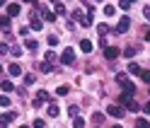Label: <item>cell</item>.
<instances>
[{
  "mask_svg": "<svg viewBox=\"0 0 150 128\" xmlns=\"http://www.w3.org/2000/svg\"><path fill=\"white\" fill-rule=\"evenodd\" d=\"M116 82H119L121 87H124V94H128V97H131V94L136 92V85H133V82H128V77L124 75V72H119V75H116Z\"/></svg>",
  "mask_w": 150,
  "mask_h": 128,
  "instance_id": "obj_1",
  "label": "cell"
},
{
  "mask_svg": "<svg viewBox=\"0 0 150 128\" xmlns=\"http://www.w3.org/2000/svg\"><path fill=\"white\" fill-rule=\"evenodd\" d=\"M119 104L124 106V109H128V111H138V109H140V106H138L128 94H121V97H119Z\"/></svg>",
  "mask_w": 150,
  "mask_h": 128,
  "instance_id": "obj_2",
  "label": "cell"
},
{
  "mask_svg": "<svg viewBox=\"0 0 150 128\" xmlns=\"http://www.w3.org/2000/svg\"><path fill=\"white\" fill-rule=\"evenodd\" d=\"M34 5H36V10L44 15V20H46V22H56V12H53V10H49L44 3H34Z\"/></svg>",
  "mask_w": 150,
  "mask_h": 128,
  "instance_id": "obj_3",
  "label": "cell"
},
{
  "mask_svg": "<svg viewBox=\"0 0 150 128\" xmlns=\"http://www.w3.org/2000/svg\"><path fill=\"white\" fill-rule=\"evenodd\" d=\"M107 111H109V116H116V118H121V116L126 114V109L121 106V104H109V106H107Z\"/></svg>",
  "mask_w": 150,
  "mask_h": 128,
  "instance_id": "obj_4",
  "label": "cell"
},
{
  "mask_svg": "<svg viewBox=\"0 0 150 128\" xmlns=\"http://www.w3.org/2000/svg\"><path fill=\"white\" fill-rule=\"evenodd\" d=\"M61 63H63V65H73V63H75V51L73 49H65L63 56H61Z\"/></svg>",
  "mask_w": 150,
  "mask_h": 128,
  "instance_id": "obj_5",
  "label": "cell"
},
{
  "mask_svg": "<svg viewBox=\"0 0 150 128\" xmlns=\"http://www.w3.org/2000/svg\"><path fill=\"white\" fill-rule=\"evenodd\" d=\"M128 29H131V20H128V17H121L119 24H116V34H126Z\"/></svg>",
  "mask_w": 150,
  "mask_h": 128,
  "instance_id": "obj_6",
  "label": "cell"
},
{
  "mask_svg": "<svg viewBox=\"0 0 150 128\" xmlns=\"http://www.w3.org/2000/svg\"><path fill=\"white\" fill-rule=\"evenodd\" d=\"M46 102H49V92H46V89H39L36 97H34V106H41V104H46Z\"/></svg>",
  "mask_w": 150,
  "mask_h": 128,
  "instance_id": "obj_7",
  "label": "cell"
},
{
  "mask_svg": "<svg viewBox=\"0 0 150 128\" xmlns=\"http://www.w3.org/2000/svg\"><path fill=\"white\" fill-rule=\"evenodd\" d=\"M119 53H121V51H119L116 46H107V49H104V58H107V60H114Z\"/></svg>",
  "mask_w": 150,
  "mask_h": 128,
  "instance_id": "obj_8",
  "label": "cell"
},
{
  "mask_svg": "<svg viewBox=\"0 0 150 128\" xmlns=\"http://www.w3.org/2000/svg\"><path fill=\"white\" fill-rule=\"evenodd\" d=\"M0 29H3L5 34H10V32H12V27H10V17H7V15L0 17Z\"/></svg>",
  "mask_w": 150,
  "mask_h": 128,
  "instance_id": "obj_9",
  "label": "cell"
},
{
  "mask_svg": "<svg viewBox=\"0 0 150 128\" xmlns=\"http://www.w3.org/2000/svg\"><path fill=\"white\" fill-rule=\"evenodd\" d=\"M15 116H17L15 111H7V114H3V116H0V126H3V128H5V126H7V123H10V121H15Z\"/></svg>",
  "mask_w": 150,
  "mask_h": 128,
  "instance_id": "obj_10",
  "label": "cell"
},
{
  "mask_svg": "<svg viewBox=\"0 0 150 128\" xmlns=\"http://www.w3.org/2000/svg\"><path fill=\"white\" fill-rule=\"evenodd\" d=\"M20 10H22V7L17 5V3H10V5H7V17H17Z\"/></svg>",
  "mask_w": 150,
  "mask_h": 128,
  "instance_id": "obj_11",
  "label": "cell"
},
{
  "mask_svg": "<svg viewBox=\"0 0 150 128\" xmlns=\"http://www.w3.org/2000/svg\"><path fill=\"white\" fill-rule=\"evenodd\" d=\"M41 20H39V17H36V15H32V22H29V29H34V32H39L41 29Z\"/></svg>",
  "mask_w": 150,
  "mask_h": 128,
  "instance_id": "obj_12",
  "label": "cell"
},
{
  "mask_svg": "<svg viewBox=\"0 0 150 128\" xmlns=\"http://www.w3.org/2000/svg\"><path fill=\"white\" fill-rule=\"evenodd\" d=\"M24 49L36 51V49H39V41H36V39H24Z\"/></svg>",
  "mask_w": 150,
  "mask_h": 128,
  "instance_id": "obj_13",
  "label": "cell"
},
{
  "mask_svg": "<svg viewBox=\"0 0 150 128\" xmlns=\"http://www.w3.org/2000/svg\"><path fill=\"white\" fill-rule=\"evenodd\" d=\"M80 49H82V51H85V53H90L92 49H95V44H92L90 39H82V41H80Z\"/></svg>",
  "mask_w": 150,
  "mask_h": 128,
  "instance_id": "obj_14",
  "label": "cell"
},
{
  "mask_svg": "<svg viewBox=\"0 0 150 128\" xmlns=\"http://www.w3.org/2000/svg\"><path fill=\"white\" fill-rule=\"evenodd\" d=\"M0 87H3V92H5V94H7V92H12V89H15V85H12L10 80H3V82H0Z\"/></svg>",
  "mask_w": 150,
  "mask_h": 128,
  "instance_id": "obj_15",
  "label": "cell"
},
{
  "mask_svg": "<svg viewBox=\"0 0 150 128\" xmlns=\"http://www.w3.org/2000/svg\"><path fill=\"white\" fill-rule=\"evenodd\" d=\"M7 70H10V75H15V77H17V75H22V68L17 65V63H10V68H7Z\"/></svg>",
  "mask_w": 150,
  "mask_h": 128,
  "instance_id": "obj_16",
  "label": "cell"
},
{
  "mask_svg": "<svg viewBox=\"0 0 150 128\" xmlns=\"http://www.w3.org/2000/svg\"><path fill=\"white\" fill-rule=\"evenodd\" d=\"M136 53H138V46H128V49L124 51V56H126V58L131 60V58H133V56H136Z\"/></svg>",
  "mask_w": 150,
  "mask_h": 128,
  "instance_id": "obj_17",
  "label": "cell"
},
{
  "mask_svg": "<svg viewBox=\"0 0 150 128\" xmlns=\"http://www.w3.org/2000/svg\"><path fill=\"white\" fill-rule=\"evenodd\" d=\"M53 12L56 15H65V5L63 3H53Z\"/></svg>",
  "mask_w": 150,
  "mask_h": 128,
  "instance_id": "obj_18",
  "label": "cell"
},
{
  "mask_svg": "<svg viewBox=\"0 0 150 128\" xmlns=\"http://www.w3.org/2000/svg\"><path fill=\"white\" fill-rule=\"evenodd\" d=\"M128 72H131V75H140V68H138V63H128Z\"/></svg>",
  "mask_w": 150,
  "mask_h": 128,
  "instance_id": "obj_19",
  "label": "cell"
},
{
  "mask_svg": "<svg viewBox=\"0 0 150 128\" xmlns=\"http://www.w3.org/2000/svg\"><path fill=\"white\" fill-rule=\"evenodd\" d=\"M97 32H99V36H107L109 34V24H97Z\"/></svg>",
  "mask_w": 150,
  "mask_h": 128,
  "instance_id": "obj_20",
  "label": "cell"
},
{
  "mask_svg": "<svg viewBox=\"0 0 150 128\" xmlns=\"http://www.w3.org/2000/svg\"><path fill=\"white\" fill-rule=\"evenodd\" d=\"M78 111H80V106H75V104H70V106H68V114H70V118H78Z\"/></svg>",
  "mask_w": 150,
  "mask_h": 128,
  "instance_id": "obj_21",
  "label": "cell"
},
{
  "mask_svg": "<svg viewBox=\"0 0 150 128\" xmlns=\"http://www.w3.org/2000/svg\"><path fill=\"white\" fill-rule=\"evenodd\" d=\"M39 70H41V72H51V70H53V65L44 60V63H39Z\"/></svg>",
  "mask_w": 150,
  "mask_h": 128,
  "instance_id": "obj_22",
  "label": "cell"
},
{
  "mask_svg": "<svg viewBox=\"0 0 150 128\" xmlns=\"http://www.w3.org/2000/svg\"><path fill=\"white\" fill-rule=\"evenodd\" d=\"M58 114H61V109L56 106V104H51V106H49V116H53V118H56Z\"/></svg>",
  "mask_w": 150,
  "mask_h": 128,
  "instance_id": "obj_23",
  "label": "cell"
},
{
  "mask_svg": "<svg viewBox=\"0 0 150 128\" xmlns=\"http://www.w3.org/2000/svg\"><path fill=\"white\" fill-rule=\"evenodd\" d=\"M136 128H150V121H145V118H138V121H136Z\"/></svg>",
  "mask_w": 150,
  "mask_h": 128,
  "instance_id": "obj_24",
  "label": "cell"
},
{
  "mask_svg": "<svg viewBox=\"0 0 150 128\" xmlns=\"http://www.w3.org/2000/svg\"><path fill=\"white\" fill-rule=\"evenodd\" d=\"M119 7H121V10H131V7H133V3H131V0H121Z\"/></svg>",
  "mask_w": 150,
  "mask_h": 128,
  "instance_id": "obj_25",
  "label": "cell"
},
{
  "mask_svg": "<svg viewBox=\"0 0 150 128\" xmlns=\"http://www.w3.org/2000/svg\"><path fill=\"white\" fill-rule=\"evenodd\" d=\"M56 94H58V97H65V94H68V85H61L58 89H56Z\"/></svg>",
  "mask_w": 150,
  "mask_h": 128,
  "instance_id": "obj_26",
  "label": "cell"
},
{
  "mask_svg": "<svg viewBox=\"0 0 150 128\" xmlns=\"http://www.w3.org/2000/svg\"><path fill=\"white\" fill-rule=\"evenodd\" d=\"M73 128H85V121L78 116V118H73Z\"/></svg>",
  "mask_w": 150,
  "mask_h": 128,
  "instance_id": "obj_27",
  "label": "cell"
},
{
  "mask_svg": "<svg viewBox=\"0 0 150 128\" xmlns=\"http://www.w3.org/2000/svg\"><path fill=\"white\" fill-rule=\"evenodd\" d=\"M10 53H12L15 58H20V56H22V46H12V49H10Z\"/></svg>",
  "mask_w": 150,
  "mask_h": 128,
  "instance_id": "obj_28",
  "label": "cell"
},
{
  "mask_svg": "<svg viewBox=\"0 0 150 128\" xmlns=\"http://www.w3.org/2000/svg\"><path fill=\"white\" fill-rule=\"evenodd\" d=\"M140 77H143V82L150 85V70H140Z\"/></svg>",
  "mask_w": 150,
  "mask_h": 128,
  "instance_id": "obj_29",
  "label": "cell"
},
{
  "mask_svg": "<svg viewBox=\"0 0 150 128\" xmlns=\"http://www.w3.org/2000/svg\"><path fill=\"white\" fill-rule=\"evenodd\" d=\"M0 106H10V97H7V94L0 97Z\"/></svg>",
  "mask_w": 150,
  "mask_h": 128,
  "instance_id": "obj_30",
  "label": "cell"
},
{
  "mask_svg": "<svg viewBox=\"0 0 150 128\" xmlns=\"http://www.w3.org/2000/svg\"><path fill=\"white\" fill-rule=\"evenodd\" d=\"M34 82H36L34 75H29V72H27V75H24V85H34Z\"/></svg>",
  "mask_w": 150,
  "mask_h": 128,
  "instance_id": "obj_31",
  "label": "cell"
},
{
  "mask_svg": "<svg viewBox=\"0 0 150 128\" xmlns=\"http://www.w3.org/2000/svg\"><path fill=\"white\" fill-rule=\"evenodd\" d=\"M44 126H46L44 118H34V128H44Z\"/></svg>",
  "mask_w": 150,
  "mask_h": 128,
  "instance_id": "obj_32",
  "label": "cell"
},
{
  "mask_svg": "<svg viewBox=\"0 0 150 128\" xmlns=\"http://www.w3.org/2000/svg\"><path fill=\"white\" fill-rule=\"evenodd\" d=\"M92 121H95V123H102V121H104V116H102V114H92Z\"/></svg>",
  "mask_w": 150,
  "mask_h": 128,
  "instance_id": "obj_33",
  "label": "cell"
},
{
  "mask_svg": "<svg viewBox=\"0 0 150 128\" xmlns=\"http://www.w3.org/2000/svg\"><path fill=\"white\" fill-rule=\"evenodd\" d=\"M104 12H107V15L111 17V15H114V12H116V7H114V5H107V7H104Z\"/></svg>",
  "mask_w": 150,
  "mask_h": 128,
  "instance_id": "obj_34",
  "label": "cell"
},
{
  "mask_svg": "<svg viewBox=\"0 0 150 128\" xmlns=\"http://www.w3.org/2000/svg\"><path fill=\"white\" fill-rule=\"evenodd\" d=\"M51 60H56V53H53V49L46 53V63H51Z\"/></svg>",
  "mask_w": 150,
  "mask_h": 128,
  "instance_id": "obj_35",
  "label": "cell"
},
{
  "mask_svg": "<svg viewBox=\"0 0 150 128\" xmlns=\"http://www.w3.org/2000/svg\"><path fill=\"white\" fill-rule=\"evenodd\" d=\"M5 53H10V46H5V44H0V56H5Z\"/></svg>",
  "mask_w": 150,
  "mask_h": 128,
  "instance_id": "obj_36",
  "label": "cell"
},
{
  "mask_svg": "<svg viewBox=\"0 0 150 128\" xmlns=\"http://www.w3.org/2000/svg\"><path fill=\"white\" fill-rule=\"evenodd\" d=\"M49 44H51V46H56V44H58V36L51 34V36H49Z\"/></svg>",
  "mask_w": 150,
  "mask_h": 128,
  "instance_id": "obj_37",
  "label": "cell"
},
{
  "mask_svg": "<svg viewBox=\"0 0 150 128\" xmlns=\"http://www.w3.org/2000/svg\"><path fill=\"white\" fill-rule=\"evenodd\" d=\"M143 111H145V114H150V102H148V104H143Z\"/></svg>",
  "mask_w": 150,
  "mask_h": 128,
  "instance_id": "obj_38",
  "label": "cell"
},
{
  "mask_svg": "<svg viewBox=\"0 0 150 128\" xmlns=\"http://www.w3.org/2000/svg\"><path fill=\"white\" fill-rule=\"evenodd\" d=\"M143 15H145L148 20H150V7H145V10H143Z\"/></svg>",
  "mask_w": 150,
  "mask_h": 128,
  "instance_id": "obj_39",
  "label": "cell"
},
{
  "mask_svg": "<svg viewBox=\"0 0 150 128\" xmlns=\"http://www.w3.org/2000/svg\"><path fill=\"white\" fill-rule=\"evenodd\" d=\"M145 39H148V41H150V29H148V32H145Z\"/></svg>",
  "mask_w": 150,
  "mask_h": 128,
  "instance_id": "obj_40",
  "label": "cell"
},
{
  "mask_svg": "<svg viewBox=\"0 0 150 128\" xmlns=\"http://www.w3.org/2000/svg\"><path fill=\"white\" fill-rule=\"evenodd\" d=\"M0 75H3V65H0Z\"/></svg>",
  "mask_w": 150,
  "mask_h": 128,
  "instance_id": "obj_41",
  "label": "cell"
},
{
  "mask_svg": "<svg viewBox=\"0 0 150 128\" xmlns=\"http://www.w3.org/2000/svg\"><path fill=\"white\" fill-rule=\"evenodd\" d=\"M20 128H29V126H20Z\"/></svg>",
  "mask_w": 150,
  "mask_h": 128,
  "instance_id": "obj_42",
  "label": "cell"
},
{
  "mask_svg": "<svg viewBox=\"0 0 150 128\" xmlns=\"http://www.w3.org/2000/svg\"><path fill=\"white\" fill-rule=\"evenodd\" d=\"M3 5H5V3H0V7H3Z\"/></svg>",
  "mask_w": 150,
  "mask_h": 128,
  "instance_id": "obj_43",
  "label": "cell"
},
{
  "mask_svg": "<svg viewBox=\"0 0 150 128\" xmlns=\"http://www.w3.org/2000/svg\"><path fill=\"white\" fill-rule=\"evenodd\" d=\"M114 128H121V126H114Z\"/></svg>",
  "mask_w": 150,
  "mask_h": 128,
  "instance_id": "obj_44",
  "label": "cell"
}]
</instances>
